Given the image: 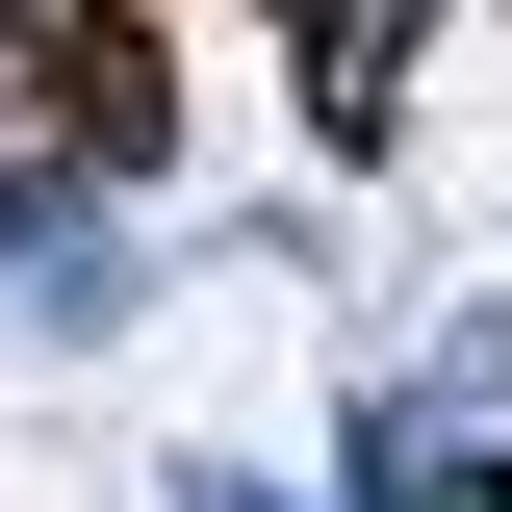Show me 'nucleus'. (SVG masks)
Wrapping results in <instances>:
<instances>
[{
    "label": "nucleus",
    "mask_w": 512,
    "mask_h": 512,
    "mask_svg": "<svg viewBox=\"0 0 512 512\" xmlns=\"http://www.w3.org/2000/svg\"><path fill=\"white\" fill-rule=\"evenodd\" d=\"M0 282H52V333H77V308L128 282V231H103L77 180H0Z\"/></svg>",
    "instance_id": "obj_1"
}]
</instances>
